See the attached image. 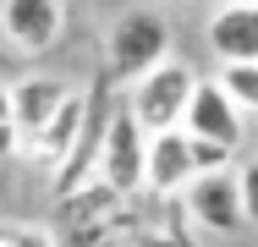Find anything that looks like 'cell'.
<instances>
[{"instance_id": "cell-1", "label": "cell", "mask_w": 258, "mask_h": 247, "mask_svg": "<svg viewBox=\"0 0 258 247\" xmlns=\"http://www.w3.org/2000/svg\"><path fill=\"white\" fill-rule=\"evenodd\" d=\"M126 203L104 181H88L77 193L55 198V242L60 247H115L126 231Z\"/></svg>"}, {"instance_id": "cell-2", "label": "cell", "mask_w": 258, "mask_h": 247, "mask_svg": "<svg viewBox=\"0 0 258 247\" xmlns=\"http://www.w3.org/2000/svg\"><path fill=\"white\" fill-rule=\"evenodd\" d=\"M159 60H170V22L159 11H143V6L126 11L104 39V77L110 83H138Z\"/></svg>"}, {"instance_id": "cell-3", "label": "cell", "mask_w": 258, "mask_h": 247, "mask_svg": "<svg viewBox=\"0 0 258 247\" xmlns=\"http://www.w3.org/2000/svg\"><path fill=\"white\" fill-rule=\"evenodd\" d=\"M192 88H198V72H192L187 60H159L154 72H143V77L132 83L126 115L143 127V138L176 132V127H181V110H187V99H192Z\"/></svg>"}, {"instance_id": "cell-4", "label": "cell", "mask_w": 258, "mask_h": 247, "mask_svg": "<svg viewBox=\"0 0 258 247\" xmlns=\"http://www.w3.org/2000/svg\"><path fill=\"white\" fill-rule=\"evenodd\" d=\"M143 127L126 115V104H115L110 110V121H104V143H99V170H94V181H104L110 193L121 198H138L143 193Z\"/></svg>"}, {"instance_id": "cell-5", "label": "cell", "mask_w": 258, "mask_h": 247, "mask_svg": "<svg viewBox=\"0 0 258 247\" xmlns=\"http://www.w3.org/2000/svg\"><path fill=\"white\" fill-rule=\"evenodd\" d=\"M181 209H187V220H192L198 231H214V236H231V231L247 225V220H242V193H236V170H231V165L192 176V181L181 187Z\"/></svg>"}, {"instance_id": "cell-6", "label": "cell", "mask_w": 258, "mask_h": 247, "mask_svg": "<svg viewBox=\"0 0 258 247\" xmlns=\"http://www.w3.org/2000/svg\"><path fill=\"white\" fill-rule=\"evenodd\" d=\"M110 110H115V104H110V77H99V88L88 94V110H83V132H77L72 154H66V159H60V165L50 170V187H55V198H66V193H77V187H88V181H94Z\"/></svg>"}, {"instance_id": "cell-7", "label": "cell", "mask_w": 258, "mask_h": 247, "mask_svg": "<svg viewBox=\"0 0 258 247\" xmlns=\"http://www.w3.org/2000/svg\"><path fill=\"white\" fill-rule=\"evenodd\" d=\"M181 132L192 143H214V148H225V154H236L242 148V110L220 94L214 77H198V88H192L187 110H181Z\"/></svg>"}, {"instance_id": "cell-8", "label": "cell", "mask_w": 258, "mask_h": 247, "mask_svg": "<svg viewBox=\"0 0 258 247\" xmlns=\"http://www.w3.org/2000/svg\"><path fill=\"white\" fill-rule=\"evenodd\" d=\"M66 28V6L60 0H0V33L22 55H44Z\"/></svg>"}, {"instance_id": "cell-9", "label": "cell", "mask_w": 258, "mask_h": 247, "mask_svg": "<svg viewBox=\"0 0 258 247\" xmlns=\"http://www.w3.org/2000/svg\"><path fill=\"white\" fill-rule=\"evenodd\" d=\"M198 176L192 165V138L176 127V132H154L143 148V193L154 198H181V187Z\"/></svg>"}, {"instance_id": "cell-10", "label": "cell", "mask_w": 258, "mask_h": 247, "mask_svg": "<svg viewBox=\"0 0 258 247\" xmlns=\"http://www.w3.org/2000/svg\"><path fill=\"white\" fill-rule=\"evenodd\" d=\"M66 94H72V88H66L60 77H22V83L6 88V99H11V127H17V154L50 127V115L60 110Z\"/></svg>"}, {"instance_id": "cell-11", "label": "cell", "mask_w": 258, "mask_h": 247, "mask_svg": "<svg viewBox=\"0 0 258 247\" xmlns=\"http://www.w3.org/2000/svg\"><path fill=\"white\" fill-rule=\"evenodd\" d=\"M209 49L225 66L258 60V6H220L209 17Z\"/></svg>"}, {"instance_id": "cell-12", "label": "cell", "mask_w": 258, "mask_h": 247, "mask_svg": "<svg viewBox=\"0 0 258 247\" xmlns=\"http://www.w3.org/2000/svg\"><path fill=\"white\" fill-rule=\"evenodd\" d=\"M83 110H88V94H77V88H72V94L60 99V110L50 115V127H44V132H39L33 143L22 148V154H28L33 165H44V170H55V165H60V159L72 154V143H77V132H83Z\"/></svg>"}, {"instance_id": "cell-13", "label": "cell", "mask_w": 258, "mask_h": 247, "mask_svg": "<svg viewBox=\"0 0 258 247\" xmlns=\"http://www.w3.org/2000/svg\"><path fill=\"white\" fill-rule=\"evenodd\" d=\"M214 83H220V94L231 99L242 115H247V110H258V60H236V66H220V77H214Z\"/></svg>"}, {"instance_id": "cell-14", "label": "cell", "mask_w": 258, "mask_h": 247, "mask_svg": "<svg viewBox=\"0 0 258 247\" xmlns=\"http://www.w3.org/2000/svg\"><path fill=\"white\" fill-rule=\"evenodd\" d=\"M0 247H60V242L39 220H0Z\"/></svg>"}, {"instance_id": "cell-15", "label": "cell", "mask_w": 258, "mask_h": 247, "mask_svg": "<svg viewBox=\"0 0 258 247\" xmlns=\"http://www.w3.org/2000/svg\"><path fill=\"white\" fill-rule=\"evenodd\" d=\"M236 193H242V220L258 225V159H247V165L236 170Z\"/></svg>"}, {"instance_id": "cell-16", "label": "cell", "mask_w": 258, "mask_h": 247, "mask_svg": "<svg viewBox=\"0 0 258 247\" xmlns=\"http://www.w3.org/2000/svg\"><path fill=\"white\" fill-rule=\"evenodd\" d=\"M17 154V127H11V99H6V83H0V159Z\"/></svg>"}, {"instance_id": "cell-17", "label": "cell", "mask_w": 258, "mask_h": 247, "mask_svg": "<svg viewBox=\"0 0 258 247\" xmlns=\"http://www.w3.org/2000/svg\"><path fill=\"white\" fill-rule=\"evenodd\" d=\"M225 6H258V0H225Z\"/></svg>"}, {"instance_id": "cell-18", "label": "cell", "mask_w": 258, "mask_h": 247, "mask_svg": "<svg viewBox=\"0 0 258 247\" xmlns=\"http://www.w3.org/2000/svg\"><path fill=\"white\" fill-rule=\"evenodd\" d=\"M115 247H126V242H115Z\"/></svg>"}]
</instances>
